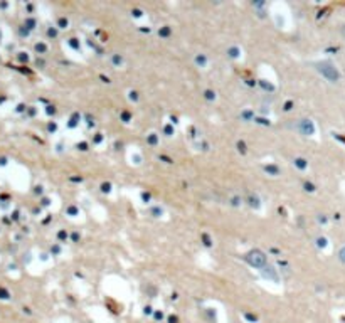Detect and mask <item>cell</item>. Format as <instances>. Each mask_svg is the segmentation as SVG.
<instances>
[{"label": "cell", "mask_w": 345, "mask_h": 323, "mask_svg": "<svg viewBox=\"0 0 345 323\" xmlns=\"http://www.w3.org/2000/svg\"><path fill=\"white\" fill-rule=\"evenodd\" d=\"M0 298H2V300H7V298H8V291L3 290V288H0Z\"/></svg>", "instance_id": "cell-2"}, {"label": "cell", "mask_w": 345, "mask_h": 323, "mask_svg": "<svg viewBox=\"0 0 345 323\" xmlns=\"http://www.w3.org/2000/svg\"><path fill=\"white\" fill-rule=\"evenodd\" d=\"M247 261H249L252 266H256V268H264L266 266V256L261 251H257V249H254V251L249 252Z\"/></svg>", "instance_id": "cell-1"}, {"label": "cell", "mask_w": 345, "mask_h": 323, "mask_svg": "<svg viewBox=\"0 0 345 323\" xmlns=\"http://www.w3.org/2000/svg\"><path fill=\"white\" fill-rule=\"evenodd\" d=\"M7 163V160L5 158H0V165H5Z\"/></svg>", "instance_id": "cell-4"}, {"label": "cell", "mask_w": 345, "mask_h": 323, "mask_svg": "<svg viewBox=\"0 0 345 323\" xmlns=\"http://www.w3.org/2000/svg\"><path fill=\"white\" fill-rule=\"evenodd\" d=\"M340 258H342L343 261H345V249H342V251H340Z\"/></svg>", "instance_id": "cell-3"}]
</instances>
